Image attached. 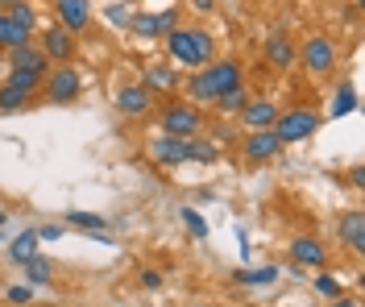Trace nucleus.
I'll return each mask as SVG.
<instances>
[{
	"instance_id": "obj_34",
	"label": "nucleus",
	"mask_w": 365,
	"mask_h": 307,
	"mask_svg": "<svg viewBox=\"0 0 365 307\" xmlns=\"http://www.w3.org/2000/svg\"><path fill=\"white\" fill-rule=\"evenodd\" d=\"M63 229H67V224H38L34 233H38V241H58V236H63Z\"/></svg>"
},
{
	"instance_id": "obj_30",
	"label": "nucleus",
	"mask_w": 365,
	"mask_h": 307,
	"mask_svg": "<svg viewBox=\"0 0 365 307\" xmlns=\"http://www.w3.org/2000/svg\"><path fill=\"white\" fill-rule=\"evenodd\" d=\"M316 295H324V299H341L344 283L336 279V274H316Z\"/></svg>"
},
{
	"instance_id": "obj_1",
	"label": "nucleus",
	"mask_w": 365,
	"mask_h": 307,
	"mask_svg": "<svg viewBox=\"0 0 365 307\" xmlns=\"http://www.w3.org/2000/svg\"><path fill=\"white\" fill-rule=\"evenodd\" d=\"M241 63L237 58H220V63H207L204 75H191L187 79V95L191 100H200V104H212L216 95L232 92V88H241Z\"/></svg>"
},
{
	"instance_id": "obj_36",
	"label": "nucleus",
	"mask_w": 365,
	"mask_h": 307,
	"mask_svg": "<svg viewBox=\"0 0 365 307\" xmlns=\"http://www.w3.org/2000/svg\"><path fill=\"white\" fill-rule=\"evenodd\" d=\"M349 179H353V187H365V170H361V166H353V170H349Z\"/></svg>"
},
{
	"instance_id": "obj_14",
	"label": "nucleus",
	"mask_w": 365,
	"mask_h": 307,
	"mask_svg": "<svg viewBox=\"0 0 365 307\" xmlns=\"http://www.w3.org/2000/svg\"><path fill=\"white\" fill-rule=\"evenodd\" d=\"M182 142L187 137H154L150 142V158H154V166H162V170H170V166H182L187 158H182Z\"/></svg>"
},
{
	"instance_id": "obj_29",
	"label": "nucleus",
	"mask_w": 365,
	"mask_h": 307,
	"mask_svg": "<svg viewBox=\"0 0 365 307\" xmlns=\"http://www.w3.org/2000/svg\"><path fill=\"white\" fill-rule=\"evenodd\" d=\"M4 17H13L17 25H25V29L34 33V25H38V9H34L29 0H17V4H9V9H4Z\"/></svg>"
},
{
	"instance_id": "obj_5",
	"label": "nucleus",
	"mask_w": 365,
	"mask_h": 307,
	"mask_svg": "<svg viewBox=\"0 0 365 307\" xmlns=\"http://www.w3.org/2000/svg\"><path fill=\"white\" fill-rule=\"evenodd\" d=\"M303 67H307V75H316V79H328V75L336 71V42L324 38V33L307 38L303 42Z\"/></svg>"
},
{
	"instance_id": "obj_37",
	"label": "nucleus",
	"mask_w": 365,
	"mask_h": 307,
	"mask_svg": "<svg viewBox=\"0 0 365 307\" xmlns=\"http://www.w3.org/2000/svg\"><path fill=\"white\" fill-rule=\"evenodd\" d=\"M332 307H361V303H357V299H344V295H341V299H332Z\"/></svg>"
},
{
	"instance_id": "obj_16",
	"label": "nucleus",
	"mask_w": 365,
	"mask_h": 307,
	"mask_svg": "<svg viewBox=\"0 0 365 307\" xmlns=\"http://www.w3.org/2000/svg\"><path fill=\"white\" fill-rule=\"evenodd\" d=\"M282 279V270L278 266H241V270H232V283L237 286H274Z\"/></svg>"
},
{
	"instance_id": "obj_8",
	"label": "nucleus",
	"mask_w": 365,
	"mask_h": 307,
	"mask_svg": "<svg viewBox=\"0 0 365 307\" xmlns=\"http://www.w3.org/2000/svg\"><path fill=\"white\" fill-rule=\"evenodd\" d=\"M278 150H282V142L274 137V129H257V133H250V137L241 142V154H245V162H253V166L278 158Z\"/></svg>"
},
{
	"instance_id": "obj_22",
	"label": "nucleus",
	"mask_w": 365,
	"mask_h": 307,
	"mask_svg": "<svg viewBox=\"0 0 365 307\" xmlns=\"http://www.w3.org/2000/svg\"><path fill=\"white\" fill-rule=\"evenodd\" d=\"M46 75H50V71H46ZM46 75L42 71H9V75H4V88L25 92V95H38V92H42V83H46Z\"/></svg>"
},
{
	"instance_id": "obj_25",
	"label": "nucleus",
	"mask_w": 365,
	"mask_h": 307,
	"mask_svg": "<svg viewBox=\"0 0 365 307\" xmlns=\"http://www.w3.org/2000/svg\"><path fill=\"white\" fill-rule=\"evenodd\" d=\"M63 224H67V229H83V233H108V220L100 212H67Z\"/></svg>"
},
{
	"instance_id": "obj_28",
	"label": "nucleus",
	"mask_w": 365,
	"mask_h": 307,
	"mask_svg": "<svg viewBox=\"0 0 365 307\" xmlns=\"http://www.w3.org/2000/svg\"><path fill=\"white\" fill-rule=\"evenodd\" d=\"M182 158H187V162H216V145L212 142H200V137H187V142H182Z\"/></svg>"
},
{
	"instance_id": "obj_4",
	"label": "nucleus",
	"mask_w": 365,
	"mask_h": 307,
	"mask_svg": "<svg viewBox=\"0 0 365 307\" xmlns=\"http://www.w3.org/2000/svg\"><path fill=\"white\" fill-rule=\"evenodd\" d=\"M204 125V113L191 104V100H170L162 108V133L166 137H195Z\"/></svg>"
},
{
	"instance_id": "obj_20",
	"label": "nucleus",
	"mask_w": 365,
	"mask_h": 307,
	"mask_svg": "<svg viewBox=\"0 0 365 307\" xmlns=\"http://www.w3.org/2000/svg\"><path fill=\"white\" fill-rule=\"evenodd\" d=\"M38 245H42V241H38V233H34V229L17 233L13 241H9V261H13V266H25L29 258H38Z\"/></svg>"
},
{
	"instance_id": "obj_27",
	"label": "nucleus",
	"mask_w": 365,
	"mask_h": 307,
	"mask_svg": "<svg viewBox=\"0 0 365 307\" xmlns=\"http://www.w3.org/2000/svg\"><path fill=\"white\" fill-rule=\"evenodd\" d=\"M353 108H357V88H353L349 79H341V88L332 95V108H328V113H332V117H349Z\"/></svg>"
},
{
	"instance_id": "obj_15",
	"label": "nucleus",
	"mask_w": 365,
	"mask_h": 307,
	"mask_svg": "<svg viewBox=\"0 0 365 307\" xmlns=\"http://www.w3.org/2000/svg\"><path fill=\"white\" fill-rule=\"evenodd\" d=\"M291 261H295V266H312V270H324V261H328V249L319 245L316 236H295V241H291Z\"/></svg>"
},
{
	"instance_id": "obj_39",
	"label": "nucleus",
	"mask_w": 365,
	"mask_h": 307,
	"mask_svg": "<svg viewBox=\"0 0 365 307\" xmlns=\"http://www.w3.org/2000/svg\"><path fill=\"white\" fill-rule=\"evenodd\" d=\"M4 224H9V208H0V229H4Z\"/></svg>"
},
{
	"instance_id": "obj_31",
	"label": "nucleus",
	"mask_w": 365,
	"mask_h": 307,
	"mask_svg": "<svg viewBox=\"0 0 365 307\" xmlns=\"http://www.w3.org/2000/svg\"><path fill=\"white\" fill-rule=\"evenodd\" d=\"M182 224H187V233L200 236V241H207V233H212V229H207V220L195 212V208H182Z\"/></svg>"
},
{
	"instance_id": "obj_11",
	"label": "nucleus",
	"mask_w": 365,
	"mask_h": 307,
	"mask_svg": "<svg viewBox=\"0 0 365 307\" xmlns=\"http://www.w3.org/2000/svg\"><path fill=\"white\" fill-rule=\"evenodd\" d=\"M150 108H154V95L145 92L141 83H129V88L116 92V113L120 117H145Z\"/></svg>"
},
{
	"instance_id": "obj_35",
	"label": "nucleus",
	"mask_w": 365,
	"mask_h": 307,
	"mask_svg": "<svg viewBox=\"0 0 365 307\" xmlns=\"http://www.w3.org/2000/svg\"><path fill=\"white\" fill-rule=\"evenodd\" d=\"M129 17H133V13H129L125 4H113V9H108V21L113 25H129Z\"/></svg>"
},
{
	"instance_id": "obj_19",
	"label": "nucleus",
	"mask_w": 365,
	"mask_h": 307,
	"mask_svg": "<svg viewBox=\"0 0 365 307\" xmlns=\"http://www.w3.org/2000/svg\"><path fill=\"white\" fill-rule=\"evenodd\" d=\"M266 63L278 67V71H287V67L295 63V42H291L287 33H274L270 42H266Z\"/></svg>"
},
{
	"instance_id": "obj_10",
	"label": "nucleus",
	"mask_w": 365,
	"mask_h": 307,
	"mask_svg": "<svg viewBox=\"0 0 365 307\" xmlns=\"http://www.w3.org/2000/svg\"><path fill=\"white\" fill-rule=\"evenodd\" d=\"M38 50L46 54V63H58L63 67V63H71V54H75V38H71L63 25H50L42 33V46Z\"/></svg>"
},
{
	"instance_id": "obj_32",
	"label": "nucleus",
	"mask_w": 365,
	"mask_h": 307,
	"mask_svg": "<svg viewBox=\"0 0 365 307\" xmlns=\"http://www.w3.org/2000/svg\"><path fill=\"white\" fill-rule=\"evenodd\" d=\"M4 299H9V303H17V307L34 303V286H4Z\"/></svg>"
},
{
	"instance_id": "obj_21",
	"label": "nucleus",
	"mask_w": 365,
	"mask_h": 307,
	"mask_svg": "<svg viewBox=\"0 0 365 307\" xmlns=\"http://www.w3.org/2000/svg\"><path fill=\"white\" fill-rule=\"evenodd\" d=\"M21 270H25V286H34V291L54 283V266H50V258H42V254H38V258H29Z\"/></svg>"
},
{
	"instance_id": "obj_23",
	"label": "nucleus",
	"mask_w": 365,
	"mask_h": 307,
	"mask_svg": "<svg viewBox=\"0 0 365 307\" xmlns=\"http://www.w3.org/2000/svg\"><path fill=\"white\" fill-rule=\"evenodd\" d=\"M29 38H34V33H29L25 25H17L13 17L0 13V50H17V46H25Z\"/></svg>"
},
{
	"instance_id": "obj_18",
	"label": "nucleus",
	"mask_w": 365,
	"mask_h": 307,
	"mask_svg": "<svg viewBox=\"0 0 365 307\" xmlns=\"http://www.w3.org/2000/svg\"><path fill=\"white\" fill-rule=\"evenodd\" d=\"M141 88H145V92H175V88H179V71H175L170 63H154V67L145 71V79H141Z\"/></svg>"
},
{
	"instance_id": "obj_2",
	"label": "nucleus",
	"mask_w": 365,
	"mask_h": 307,
	"mask_svg": "<svg viewBox=\"0 0 365 307\" xmlns=\"http://www.w3.org/2000/svg\"><path fill=\"white\" fill-rule=\"evenodd\" d=\"M166 54L182 63V67H207L212 63V54H216V42L207 38L204 29H170L166 33Z\"/></svg>"
},
{
	"instance_id": "obj_9",
	"label": "nucleus",
	"mask_w": 365,
	"mask_h": 307,
	"mask_svg": "<svg viewBox=\"0 0 365 307\" xmlns=\"http://www.w3.org/2000/svg\"><path fill=\"white\" fill-rule=\"evenodd\" d=\"M54 17L75 38V33H83L91 25V9H88V0H54Z\"/></svg>"
},
{
	"instance_id": "obj_17",
	"label": "nucleus",
	"mask_w": 365,
	"mask_h": 307,
	"mask_svg": "<svg viewBox=\"0 0 365 307\" xmlns=\"http://www.w3.org/2000/svg\"><path fill=\"white\" fill-rule=\"evenodd\" d=\"M241 120L250 125L253 133H257V129H274V120H278V104H274V100H250L245 113H241Z\"/></svg>"
},
{
	"instance_id": "obj_7",
	"label": "nucleus",
	"mask_w": 365,
	"mask_h": 307,
	"mask_svg": "<svg viewBox=\"0 0 365 307\" xmlns=\"http://www.w3.org/2000/svg\"><path fill=\"white\" fill-rule=\"evenodd\" d=\"M129 29L137 38H162L170 29H179V9H162V13H133Z\"/></svg>"
},
{
	"instance_id": "obj_12",
	"label": "nucleus",
	"mask_w": 365,
	"mask_h": 307,
	"mask_svg": "<svg viewBox=\"0 0 365 307\" xmlns=\"http://www.w3.org/2000/svg\"><path fill=\"white\" fill-rule=\"evenodd\" d=\"M336 233H341V241L353 254H365V212L361 208H349V212L336 220Z\"/></svg>"
},
{
	"instance_id": "obj_40",
	"label": "nucleus",
	"mask_w": 365,
	"mask_h": 307,
	"mask_svg": "<svg viewBox=\"0 0 365 307\" xmlns=\"http://www.w3.org/2000/svg\"><path fill=\"white\" fill-rule=\"evenodd\" d=\"M0 241H4V229H0Z\"/></svg>"
},
{
	"instance_id": "obj_33",
	"label": "nucleus",
	"mask_w": 365,
	"mask_h": 307,
	"mask_svg": "<svg viewBox=\"0 0 365 307\" xmlns=\"http://www.w3.org/2000/svg\"><path fill=\"white\" fill-rule=\"evenodd\" d=\"M141 286H145V291H158L162 286V270L158 266H145V270H141Z\"/></svg>"
},
{
	"instance_id": "obj_13",
	"label": "nucleus",
	"mask_w": 365,
	"mask_h": 307,
	"mask_svg": "<svg viewBox=\"0 0 365 307\" xmlns=\"http://www.w3.org/2000/svg\"><path fill=\"white\" fill-rule=\"evenodd\" d=\"M4 63H9V71H50V63H46V54L34 42H25L17 50H4Z\"/></svg>"
},
{
	"instance_id": "obj_6",
	"label": "nucleus",
	"mask_w": 365,
	"mask_h": 307,
	"mask_svg": "<svg viewBox=\"0 0 365 307\" xmlns=\"http://www.w3.org/2000/svg\"><path fill=\"white\" fill-rule=\"evenodd\" d=\"M79 88H83V79H79V71H75L71 63H63V67H54V71L46 75L42 95L50 100V104H71V100L79 95Z\"/></svg>"
},
{
	"instance_id": "obj_24",
	"label": "nucleus",
	"mask_w": 365,
	"mask_h": 307,
	"mask_svg": "<svg viewBox=\"0 0 365 307\" xmlns=\"http://www.w3.org/2000/svg\"><path fill=\"white\" fill-rule=\"evenodd\" d=\"M38 104V95L13 92V88H0V117H13V113H29Z\"/></svg>"
},
{
	"instance_id": "obj_26",
	"label": "nucleus",
	"mask_w": 365,
	"mask_h": 307,
	"mask_svg": "<svg viewBox=\"0 0 365 307\" xmlns=\"http://www.w3.org/2000/svg\"><path fill=\"white\" fill-rule=\"evenodd\" d=\"M212 104H216V108H220L225 117H237V113H245V104H250V92H245V83H241V88H232V92L216 95Z\"/></svg>"
},
{
	"instance_id": "obj_38",
	"label": "nucleus",
	"mask_w": 365,
	"mask_h": 307,
	"mask_svg": "<svg viewBox=\"0 0 365 307\" xmlns=\"http://www.w3.org/2000/svg\"><path fill=\"white\" fill-rule=\"evenodd\" d=\"M191 4H195L200 13H207V9H212V0H191Z\"/></svg>"
},
{
	"instance_id": "obj_3",
	"label": "nucleus",
	"mask_w": 365,
	"mask_h": 307,
	"mask_svg": "<svg viewBox=\"0 0 365 307\" xmlns=\"http://www.w3.org/2000/svg\"><path fill=\"white\" fill-rule=\"evenodd\" d=\"M319 129V113L316 108H287V113H278V120H274V137L282 145H299L307 142V137H316Z\"/></svg>"
}]
</instances>
